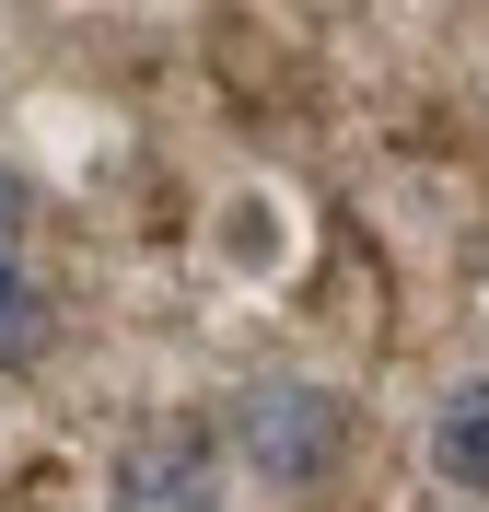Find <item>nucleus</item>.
Wrapping results in <instances>:
<instances>
[{
    "label": "nucleus",
    "mask_w": 489,
    "mask_h": 512,
    "mask_svg": "<svg viewBox=\"0 0 489 512\" xmlns=\"http://www.w3.org/2000/svg\"><path fill=\"white\" fill-rule=\"evenodd\" d=\"M338 443H350V419H338V396L303 384V373H257L233 396V454H245L268 489H315L326 466H338Z\"/></svg>",
    "instance_id": "f257e3e1"
},
{
    "label": "nucleus",
    "mask_w": 489,
    "mask_h": 512,
    "mask_svg": "<svg viewBox=\"0 0 489 512\" xmlns=\"http://www.w3.org/2000/svg\"><path fill=\"white\" fill-rule=\"evenodd\" d=\"M210 431H187V419H163V431H140L129 466H117V512H210Z\"/></svg>",
    "instance_id": "f03ea898"
},
{
    "label": "nucleus",
    "mask_w": 489,
    "mask_h": 512,
    "mask_svg": "<svg viewBox=\"0 0 489 512\" xmlns=\"http://www.w3.org/2000/svg\"><path fill=\"white\" fill-rule=\"evenodd\" d=\"M431 466L455 489H489V384H466L455 408H443V431H431Z\"/></svg>",
    "instance_id": "7ed1b4c3"
},
{
    "label": "nucleus",
    "mask_w": 489,
    "mask_h": 512,
    "mask_svg": "<svg viewBox=\"0 0 489 512\" xmlns=\"http://www.w3.org/2000/svg\"><path fill=\"white\" fill-rule=\"evenodd\" d=\"M35 338H47V291L24 280V245L0 233V361H35Z\"/></svg>",
    "instance_id": "20e7f679"
}]
</instances>
